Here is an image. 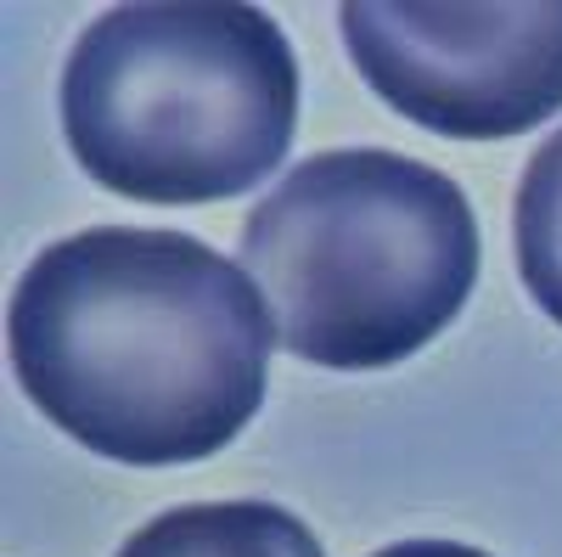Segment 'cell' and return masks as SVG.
Wrapping results in <instances>:
<instances>
[{"mask_svg":"<svg viewBox=\"0 0 562 557\" xmlns=\"http://www.w3.org/2000/svg\"><path fill=\"white\" fill-rule=\"evenodd\" d=\"M371 557H490V552L461 546V541H400V546H383Z\"/></svg>","mask_w":562,"mask_h":557,"instance_id":"obj_7","label":"cell"},{"mask_svg":"<svg viewBox=\"0 0 562 557\" xmlns=\"http://www.w3.org/2000/svg\"><path fill=\"white\" fill-rule=\"evenodd\" d=\"M344 45L378 97L450 142H506L562 113V0H349Z\"/></svg>","mask_w":562,"mask_h":557,"instance_id":"obj_4","label":"cell"},{"mask_svg":"<svg viewBox=\"0 0 562 557\" xmlns=\"http://www.w3.org/2000/svg\"><path fill=\"white\" fill-rule=\"evenodd\" d=\"M512 237H518V270L535 304L562 327V130L529 158L518 186V214H512Z\"/></svg>","mask_w":562,"mask_h":557,"instance_id":"obj_6","label":"cell"},{"mask_svg":"<svg viewBox=\"0 0 562 557\" xmlns=\"http://www.w3.org/2000/svg\"><path fill=\"white\" fill-rule=\"evenodd\" d=\"M243 270L288 355L378 371L434 344L473 299L479 220L450 175L405 153H315L248 214Z\"/></svg>","mask_w":562,"mask_h":557,"instance_id":"obj_3","label":"cell"},{"mask_svg":"<svg viewBox=\"0 0 562 557\" xmlns=\"http://www.w3.org/2000/svg\"><path fill=\"white\" fill-rule=\"evenodd\" d=\"M7 338L18 383L63 434L130 468H175L254 423L276 321L209 243L97 225L34 254Z\"/></svg>","mask_w":562,"mask_h":557,"instance_id":"obj_1","label":"cell"},{"mask_svg":"<svg viewBox=\"0 0 562 557\" xmlns=\"http://www.w3.org/2000/svg\"><path fill=\"white\" fill-rule=\"evenodd\" d=\"M119 557H326V552L288 506L198 501L140 524Z\"/></svg>","mask_w":562,"mask_h":557,"instance_id":"obj_5","label":"cell"},{"mask_svg":"<svg viewBox=\"0 0 562 557\" xmlns=\"http://www.w3.org/2000/svg\"><path fill=\"white\" fill-rule=\"evenodd\" d=\"M299 130L293 45L243 0L113 7L63 68V135L135 203H225L281 169Z\"/></svg>","mask_w":562,"mask_h":557,"instance_id":"obj_2","label":"cell"}]
</instances>
